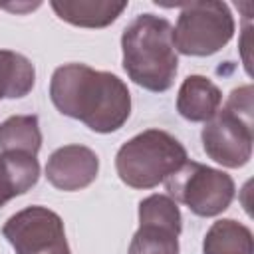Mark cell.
<instances>
[{"label":"cell","instance_id":"1","mask_svg":"<svg viewBox=\"0 0 254 254\" xmlns=\"http://www.w3.org/2000/svg\"><path fill=\"white\" fill-rule=\"evenodd\" d=\"M50 99L60 113L81 121L95 133H113L131 115V93L123 79L87 64L56 67L50 79Z\"/></svg>","mask_w":254,"mask_h":254},{"label":"cell","instance_id":"2","mask_svg":"<svg viewBox=\"0 0 254 254\" xmlns=\"http://www.w3.org/2000/svg\"><path fill=\"white\" fill-rule=\"evenodd\" d=\"M123 69L139 87L161 93L173 87L179 54L173 42V26L155 14L135 16L121 34Z\"/></svg>","mask_w":254,"mask_h":254},{"label":"cell","instance_id":"3","mask_svg":"<svg viewBox=\"0 0 254 254\" xmlns=\"http://www.w3.org/2000/svg\"><path fill=\"white\" fill-rule=\"evenodd\" d=\"M187 161V149L175 135L163 129H147L119 147L115 169L127 187L153 189Z\"/></svg>","mask_w":254,"mask_h":254},{"label":"cell","instance_id":"4","mask_svg":"<svg viewBox=\"0 0 254 254\" xmlns=\"http://www.w3.org/2000/svg\"><path fill=\"white\" fill-rule=\"evenodd\" d=\"M204 153L222 167H244L252 157V85L230 91L224 109L208 119L200 133Z\"/></svg>","mask_w":254,"mask_h":254},{"label":"cell","instance_id":"5","mask_svg":"<svg viewBox=\"0 0 254 254\" xmlns=\"http://www.w3.org/2000/svg\"><path fill=\"white\" fill-rule=\"evenodd\" d=\"M234 36V18L224 2H190L179 12L173 28L177 54L206 58L222 50Z\"/></svg>","mask_w":254,"mask_h":254},{"label":"cell","instance_id":"6","mask_svg":"<svg viewBox=\"0 0 254 254\" xmlns=\"http://www.w3.org/2000/svg\"><path fill=\"white\" fill-rule=\"evenodd\" d=\"M165 187L175 202L185 204L196 216H216L224 212L236 192L228 173L196 161H187L179 171L167 177Z\"/></svg>","mask_w":254,"mask_h":254},{"label":"cell","instance_id":"7","mask_svg":"<svg viewBox=\"0 0 254 254\" xmlns=\"http://www.w3.org/2000/svg\"><path fill=\"white\" fill-rule=\"evenodd\" d=\"M4 238L16 254H71L64 220L48 206H26L2 226Z\"/></svg>","mask_w":254,"mask_h":254},{"label":"cell","instance_id":"8","mask_svg":"<svg viewBox=\"0 0 254 254\" xmlns=\"http://www.w3.org/2000/svg\"><path fill=\"white\" fill-rule=\"evenodd\" d=\"M99 173V157L85 145H64L56 149L46 165V179L52 187L73 192L89 187Z\"/></svg>","mask_w":254,"mask_h":254},{"label":"cell","instance_id":"9","mask_svg":"<svg viewBox=\"0 0 254 254\" xmlns=\"http://www.w3.org/2000/svg\"><path fill=\"white\" fill-rule=\"evenodd\" d=\"M222 103V93L220 89L204 75H189L177 95V111L181 117L192 123H206L216 115Z\"/></svg>","mask_w":254,"mask_h":254},{"label":"cell","instance_id":"10","mask_svg":"<svg viewBox=\"0 0 254 254\" xmlns=\"http://www.w3.org/2000/svg\"><path fill=\"white\" fill-rule=\"evenodd\" d=\"M52 10L60 20L79 26V28H105L113 24L127 2H109V0H52Z\"/></svg>","mask_w":254,"mask_h":254},{"label":"cell","instance_id":"11","mask_svg":"<svg viewBox=\"0 0 254 254\" xmlns=\"http://www.w3.org/2000/svg\"><path fill=\"white\" fill-rule=\"evenodd\" d=\"M40 179L36 157L20 153H0V206L28 192Z\"/></svg>","mask_w":254,"mask_h":254},{"label":"cell","instance_id":"12","mask_svg":"<svg viewBox=\"0 0 254 254\" xmlns=\"http://www.w3.org/2000/svg\"><path fill=\"white\" fill-rule=\"evenodd\" d=\"M202 254H254L252 230L234 218L216 220L204 234Z\"/></svg>","mask_w":254,"mask_h":254},{"label":"cell","instance_id":"13","mask_svg":"<svg viewBox=\"0 0 254 254\" xmlns=\"http://www.w3.org/2000/svg\"><path fill=\"white\" fill-rule=\"evenodd\" d=\"M42 131L36 115H12L0 123V153L38 157Z\"/></svg>","mask_w":254,"mask_h":254},{"label":"cell","instance_id":"14","mask_svg":"<svg viewBox=\"0 0 254 254\" xmlns=\"http://www.w3.org/2000/svg\"><path fill=\"white\" fill-rule=\"evenodd\" d=\"M36 83L34 64L12 50H0V99H18Z\"/></svg>","mask_w":254,"mask_h":254},{"label":"cell","instance_id":"15","mask_svg":"<svg viewBox=\"0 0 254 254\" xmlns=\"http://www.w3.org/2000/svg\"><path fill=\"white\" fill-rule=\"evenodd\" d=\"M127 254H179V232L167 226L139 222Z\"/></svg>","mask_w":254,"mask_h":254},{"label":"cell","instance_id":"16","mask_svg":"<svg viewBox=\"0 0 254 254\" xmlns=\"http://www.w3.org/2000/svg\"><path fill=\"white\" fill-rule=\"evenodd\" d=\"M139 222L167 226L181 234L183 216L177 202L169 194H151L139 202Z\"/></svg>","mask_w":254,"mask_h":254},{"label":"cell","instance_id":"17","mask_svg":"<svg viewBox=\"0 0 254 254\" xmlns=\"http://www.w3.org/2000/svg\"><path fill=\"white\" fill-rule=\"evenodd\" d=\"M40 4L36 2V4H26V6H10V4H6V6H2V8H6V10H16V12H22V10H34V8H38Z\"/></svg>","mask_w":254,"mask_h":254}]
</instances>
